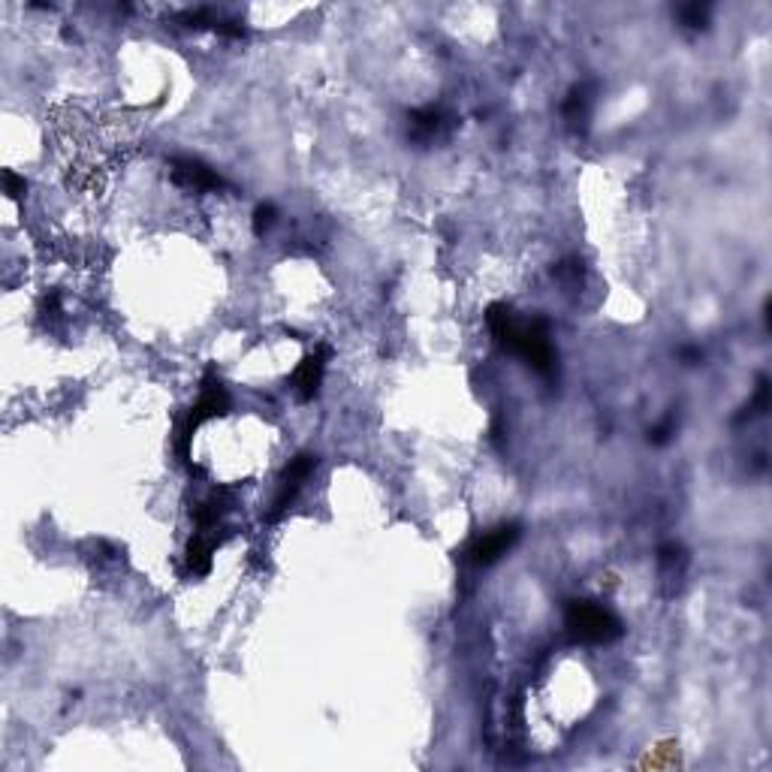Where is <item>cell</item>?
I'll return each instance as SVG.
<instances>
[{"label":"cell","instance_id":"cell-1","mask_svg":"<svg viewBox=\"0 0 772 772\" xmlns=\"http://www.w3.org/2000/svg\"><path fill=\"white\" fill-rule=\"evenodd\" d=\"M565 624L570 637L588 646H606V643L622 637V622L613 610L595 601H570L565 610Z\"/></svg>","mask_w":772,"mask_h":772},{"label":"cell","instance_id":"cell-2","mask_svg":"<svg viewBox=\"0 0 772 772\" xmlns=\"http://www.w3.org/2000/svg\"><path fill=\"white\" fill-rule=\"evenodd\" d=\"M519 534H522V531H519V525H516V522L498 525V529L480 534L477 543L471 547V558H474L477 565H483V567H486V565H495L498 558L507 556V552L516 547Z\"/></svg>","mask_w":772,"mask_h":772},{"label":"cell","instance_id":"cell-3","mask_svg":"<svg viewBox=\"0 0 772 772\" xmlns=\"http://www.w3.org/2000/svg\"><path fill=\"white\" fill-rule=\"evenodd\" d=\"M311 471H314V456H296L293 462H290L287 474H284V480H281L275 501H272V519H278V516L296 501L299 489L305 486V480L311 477Z\"/></svg>","mask_w":772,"mask_h":772},{"label":"cell","instance_id":"cell-4","mask_svg":"<svg viewBox=\"0 0 772 772\" xmlns=\"http://www.w3.org/2000/svg\"><path fill=\"white\" fill-rule=\"evenodd\" d=\"M172 178H176V185L187 187V190H199V194H208V190L224 187L221 176L194 157H181V160L172 163Z\"/></svg>","mask_w":772,"mask_h":772},{"label":"cell","instance_id":"cell-5","mask_svg":"<svg viewBox=\"0 0 772 772\" xmlns=\"http://www.w3.org/2000/svg\"><path fill=\"white\" fill-rule=\"evenodd\" d=\"M326 359H329V353H314V357L302 359V366L296 368L293 375V389L296 396L302 398V402H308V398H314V393L320 389V380H323V371H326Z\"/></svg>","mask_w":772,"mask_h":772},{"label":"cell","instance_id":"cell-6","mask_svg":"<svg viewBox=\"0 0 772 772\" xmlns=\"http://www.w3.org/2000/svg\"><path fill=\"white\" fill-rule=\"evenodd\" d=\"M658 565H661V577L667 583H679L685 577V567H688V556L679 543H664L658 549Z\"/></svg>","mask_w":772,"mask_h":772},{"label":"cell","instance_id":"cell-7","mask_svg":"<svg viewBox=\"0 0 772 772\" xmlns=\"http://www.w3.org/2000/svg\"><path fill=\"white\" fill-rule=\"evenodd\" d=\"M411 127H414L416 139H434V136L443 130V112L434 106L416 109V112L411 115Z\"/></svg>","mask_w":772,"mask_h":772},{"label":"cell","instance_id":"cell-8","mask_svg":"<svg viewBox=\"0 0 772 772\" xmlns=\"http://www.w3.org/2000/svg\"><path fill=\"white\" fill-rule=\"evenodd\" d=\"M588 106H592V97H588V88H574L570 97L565 100V118L570 124H579L588 118Z\"/></svg>","mask_w":772,"mask_h":772},{"label":"cell","instance_id":"cell-9","mask_svg":"<svg viewBox=\"0 0 772 772\" xmlns=\"http://www.w3.org/2000/svg\"><path fill=\"white\" fill-rule=\"evenodd\" d=\"M275 221H278L275 205H272V203H262L257 212H253V233H257V235H266L272 226H275Z\"/></svg>","mask_w":772,"mask_h":772},{"label":"cell","instance_id":"cell-10","mask_svg":"<svg viewBox=\"0 0 772 772\" xmlns=\"http://www.w3.org/2000/svg\"><path fill=\"white\" fill-rule=\"evenodd\" d=\"M682 22H685L688 27H703V24H706V6H701V4L685 6V9H682Z\"/></svg>","mask_w":772,"mask_h":772}]
</instances>
